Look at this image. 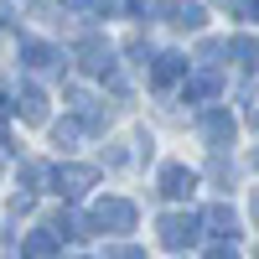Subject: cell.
I'll return each mask as SVG.
<instances>
[{"label":"cell","mask_w":259,"mask_h":259,"mask_svg":"<svg viewBox=\"0 0 259 259\" xmlns=\"http://www.w3.org/2000/svg\"><path fill=\"white\" fill-rule=\"evenodd\" d=\"M161 16L171 21V26H182V31L202 26V6H192V0H161Z\"/></svg>","instance_id":"5"},{"label":"cell","mask_w":259,"mask_h":259,"mask_svg":"<svg viewBox=\"0 0 259 259\" xmlns=\"http://www.w3.org/2000/svg\"><path fill=\"white\" fill-rule=\"evenodd\" d=\"M192 187H197V171H187V166H166L161 171V192L166 197H192Z\"/></svg>","instance_id":"8"},{"label":"cell","mask_w":259,"mask_h":259,"mask_svg":"<svg viewBox=\"0 0 259 259\" xmlns=\"http://www.w3.org/2000/svg\"><path fill=\"white\" fill-rule=\"evenodd\" d=\"M47 233L62 244V239H83V233H89V223L78 218V212H52V223H47Z\"/></svg>","instance_id":"9"},{"label":"cell","mask_w":259,"mask_h":259,"mask_svg":"<svg viewBox=\"0 0 259 259\" xmlns=\"http://www.w3.org/2000/svg\"><path fill=\"white\" fill-rule=\"evenodd\" d=\"M52 249H57V239H52L47 228H41V233H31V239L21 244V254H26V259H52Z\"/></svg>","instance_id":"12"},{"label":"cell","mask_w":259,"mask_h":259,"mask_svg":"<svg viewBox=\"0 0 259 259\" xmlns=\"http://www.w3.org/2000/svg\"><path fill=\"white\" fill-rule=\"evenodd\" d=\"M254 218H259V197H254Z\"/></svg>","instance_id":"19"},{"label":"cell","mask_w":259,"mask_h":259,"mask_svg":"<svg viewBox=\"0 0 259 259\" xmlns=\"http://www.w3.org/2000/svg\"><path fill=\"white\" fill-rule=\"evenodd\" d=\"M47 182H52V192H57V197L78 202L83 192L99 182V171H94V166H52V171H47Z\"/></svg>","instance_id":"1"},{"label":"cell","mask_w":259,"mask_h":259,"mask_svg":"<svg viewBox=\"0 0 259 259\" xmlns=\"http://www.w3.org/2000/svg\"><path fill=\"white\" fill-rule=\"evenodd\" d=\"M202 223H207L212 233H223V239H233V233H239V218H233V207H223V202H218V207H207V218H202Z\"/></svg>","instance_id":"11"},{"label":"cell","mask_w":259,"mask_h":259,"mask_svg":"<svg viewBox=\"0 0 259 259\" xmlns=\"http://www.w3.org/2000/svg\"><path fill=\"white\" fill-rule=\"evenodd\" d=\"M192 239H197V218H192V212H171V218H161V244L166 249H187Z\"/></svg>","instance_id":"4"},{"label":"cell","mask_w":259,"mask_h":259,"mask_svg":"<svg viewBox=\"0 0 259 259\" xmlns=\"http://www.w3.org/2000/svg\"><path fill=\"white\" fill-rule=\"evenodd\" d=\"M11 109L26 119V124H41V119H47V99H41V89L26 83V89H16V104H11Z\"/></svg>","instance_id":"6"},{"label":"cell","mask_w":259,"mask_h":259,"mask_svg":"<svg viewBox=\"0 0 259 259\" xmlns=\"http://www.w3.org/2000/svg\"><path fill=\"white\" fill-rule=\"evenodd\" d=\"M68 6H94V0H68Z\"/></svg>","instance_id":"18"},{"label":"cell","mask_w":259,"mask_h":259,"mask_svg":"<svg viewBox=\"0 0 259 259\" xmlns=\"http://www.w3.org/2000/svg\"><path fill=\"white\" fill-rule=\"evenodd\" d=\"M202 130H207V140H212V145H228V140H233V114L212 109V114L202 119Z\"/></svg>","instance_id":"10"},{"label":"cell","mask_w":259,"mask_h":259,"mask_svg":"<svg viewBox=\"0 0 259 259\" xmlns=\"http://www.w3.org/2000/svg\"><path fill=\"white\" fill-rule=\"evenodd\" d=\"M78 57H83V68H89V73H114V57H109V41H99V36H89V41H83V47H78Z\"/></svg>","instance_id":"7"},{"label":"cell","mask_w":259,"mask_h":259,"mask_svg":"<svg viewBox=\"0 0 259 259\" xmlns=\"http://www.w3.org/2000/svg\"><path fill=\"white\" fill-rule=\"evenodd\" d=\"M239 11H244L249 21H259V0H239Z\"/></svg>","instance_id":"17"},{"label":"cell","mask_w":259,"mask_h":259,"mask_svg":"<svg viewBox=\"0 0 259 259\" xmlns=\"http://www.w3.org/2000/svg\"><path fill=\"white\" fill-rule=\"evenodd\" d=\"M78 135H83V124H78V119H62V124H52V140H57V145H73Z\"/></svg>","instance_id":"15"},{"label":"cell","mask_w":259,"mask_h":259,"mask_svg":"<svg viewBox=\"0 0 259 259\" xmlns=\"http://www.w3.org/2000/svg\"><path fill=\"white\" fill-rule=\"evenodd\" d=\"M94 228L130 233V228H135V202H124V197H104V202L94 207Z\"/></svg>","instance_id":"2"},{"label":"cell","mask_w":259,"mask_h":259,"mask_svg":"<svg viewBox=\"0 0 259 259\" xmlns=\"http://www.w3.org/2000/svg\"><path fill=\"white\" fill-rule=\"evenodd\" d=\"M207 259H239V249H233V244H212Z\"/></svg>","instance_id":"16"},{"label":"cell","mask_w":259,"mask_h":259,"mask_svg":"<svg viewBox=\"0 0 259 259\" xmlns=\"http://www.w3.org/2000/svg\"><path fill=\"white\" fill-rule=\"evenodd\" d=\"M21 62H26L31 73H62V57L57 47H47V41H21Z\"/></svg>","instance_id":"3"},{"label":"cell","mask_w":259,"mask_h":259,"mask_svg":"<svg viewBox=\"0 0 259 259\" xmlns=\"http://www.w3.org/2000/svg\"><path fill=\"white\" fill-rule=\"evenodd\" d=\"M182 68H187V57H177V52L156 57V83H171V78H182Z\"/></svg>","instance_id":"14"},{"label":"cell","mask_w":259,"mask_h":259,"mask_svg":"<svg viewBox=\"0 0 259 259\" xmlns=\"http://www.w3.org/2000/svg\"><path fill=\"white\" fill-rule=\"evenodd\" d=\"M228 52H233V57H244V68H259V41H254V36H233V41H228Z\"/></svg>","instance_id":"13"},{"label":"cell","mask_w":259,"mask_h":259,"mask_svg":"<svg viewBox=\"0 0 259 259\" xmlns=\"http://www.w3.org/2000/svg\"><path fill=\"white\" fill-rule=\"evenodd\" d=\"M223 6H239V0H223Z\"/></svg>","instance_id":"20"}]
</instances>
